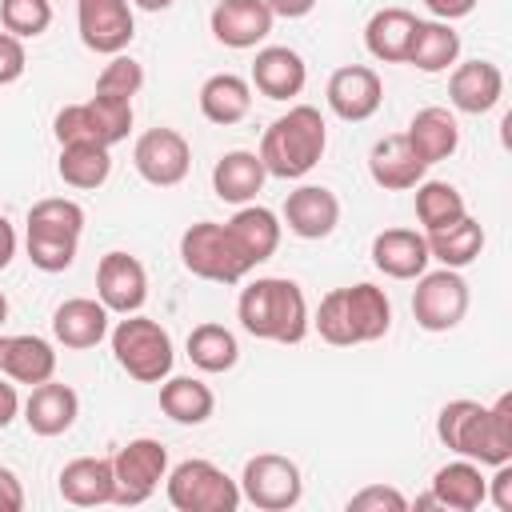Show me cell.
Returning <instances> with one entry per match:
<instances>
[{
  "instance_id": "43",
  "label": "cell",
  "mask_w": 512,
  "mask_h": 512,
  "mask_svg": "<svg viewBox=\"0 0 512 512\" xmlns=\"http://www.w3.org/2000/svg\"><path fill=\"white\" fill-rule=\"evenodd\" d=\"M488 500L500 508V512H512V460L508 464H496L492 480H488Z\"/></svg>"
},
{
  "instance_id": "28",
  "label": "cell",
  "mask_w": 512,
  "mask_h": 512,
  "mask_svg": "<svg viewBox=\"0 0 512 512\" xmlns=\"http://www.w3.org/2000/svg\"><path fill=\"white\" fill-rule=\"evenodd\" d=\"M404 140H408V148L432 168V164L456 156V148H460V124H456V116H452L448 108L428 104V108H420V112L408 120Z\"/></svg>"
},
{
  "instance_id": "32",
  "label": "cell",
  "mask_w": 512,
  "mask_h": 512,
  "mask_svg": "<svg viewBox=\"0 0 512 512\" xmlns=\"http://www.w3.org/2000/svg\"><path fill=\"white\" fill-rule=\"evenodd\" d=\"M200 116L208 124H220V128H232L240 124L248 112H252V84L236 72H216L200 84Z\"/></svg>"
},
{
  "instance_id": "35",
  "label": "cell",
  "mask_w": 512,
  "mask_h": 512,
  "mask_svg": "<svg viewBox=\"0 0 512 512\" xmlns=\"http://www.w3.org/2000/svg\"><path fill=\"white\" fill-rule=\"evenodd\" d=\"M56 172L68 188H80V192H96L108 176H112V152L104 144H92V140H76V144H60V160H56Z\"/></svg>"
},
{
  "instance_id": "41",
  "label": "cell",
  "mask_w": 512,
  "mask_h": 512,
  "mask_svg": "<svg viewBox=\"0 0 512 512\" xmlns=\"http://www.w3.org/2000/svg\"><path fill=\"white\" fill-rule=\"evenodd\" d=\"M404 508H408V496L392 484H368L348 496V512H404Z\"/></svg>"
},
{
  "instance_id": "47",
  "label": "cell",
  "mask_w": 512,
  "mask_h": 512,
  "mask_svg": "<svg viewBox=\"0 0 512 512\" xmlns=\"http://www.w3.org/2000/svg\"><path fill=\"white\" fill-rule=\"evenodd\" d=\"M264 4L272 8V16H284V20H304L316 8V0H264Z\"/></svg>"
},
{
  "instance_id": "25",
  "label": "cell",
  "mask_w": 512,
  "mask_h": 512,
  "mask_svg": "<svg viewBox=\"0 0 512 512\" xmlns=\"http://www.w3.org/2000/svg\"><path fill=\"white\" fill-rule=\"evenodd\" d=\"M0 376L12 384H44L56 376V348L36 332H0Z\"/></svg>"
},
{
  "instance_id": "44",
  "label": "cell",
  "mask_w": 512,
  "mask_h": 512,
  "mask_svg": "<svg viewBox=\"0 0 512 512\" xmlns=\"http://www.w3.org/2000/svg\"><path fill=\"white\" fill-rule=\"evenodd\" d=\"M24 508V484L12 468L0 464V512H20Z\"/></svg>"
},
{
  "instance_id": "16",
  "label": "cell",
  "mask_w": 512,
  "mask_h": 512,
  "mask_svg": "<svg viewBox=\"0 0 512 512\" xmlns=\"http://www.w3.org/2000/svg\"><path fill=\"white\" fill-rule=\"evenodd\" d=\"M96 300L112 316L140 312L148 300V272L136 256L128 252H104L96 264Z\"/></svg>"
},
{
  "instance_id": "34",
  "label": "cell",
  "mask_w": 512,
  "mask_h": 512,
  "mask_svg": "<svg viewBox=\"0 0 512 512\" xmlns=\"http://www.w3.org/2000/svg\"><path fill=\"white\" fill-rule=\"evenodd\" d=\"M160 412L176 424H204L216 412V396L196 376H164L160 380Z\"/></svg>"
},
{
  "instance_id": "50",
  "label": "cell",
  "mask_w": 512,
  "mask_h": 512,
  "mask_svg": "<svg viewBox=\"0 0 512 512\" xmlns=\"http://www.w3.org/2000/svg\"><path fill=\"white\" fill-rule=\"evenodd\" d=\"M4 320H8V296L0 292V328H4Z\"/></svg>"
},
{
  "instance_id": "30",
  "label": "cell",
  "mask_w": 512,
  "mask_h": 512,
  "mask_svg": "<svg viewBox=\"0 0 512 512\" xmlns=\"http://www.w3.org/2000/svg\"><path fill=\"white\" fill-rule=\"evenodd\" d=\"M264 180H268V172H264L260 156L248 152V148H232V152H224L212 164V192L224 204H236V208L240 204H252L256 192L264 188Z\"/></svg>"
},
{
  "instance_id": "1",
  "label": "cell",
  "mask_w": 512,
  "mask_h": 512,
  "mask_svg": "<svg viewBox=\"0 0 512 512\" xmlns=\"http://www.w3.org/2000/svg\"><path fill=\"white\" fill-rule=\"evenodd\" d=\"M436 436L448 452L476 460L484 468L512 460V392H500L496 404L448 400L436 416Z\"/></svg>"
},
{
  "instance_id": "46",
  "label": "cell",
  "mask_w": 512,
  "mask_h": 512,
  "mask_svg": "<svg viewBox=\"0 0 512 512\" xmlns=\"http://www.w3.org/2000/svg\"><path fill=\"white\" fill-rule=\"evenodd\" d=\"M20 416V392L16 384H8V376H0V428H8Z\"/></svg>"
},
{
  "instance_id": "14",
  "label": "cell",
  "mask_w": 512,
  "mask_h": 512,
  "mask_svg": "<svg viewBox=\"0 0 512 512\" xmlns=\"http://www.w3.org/2000/svg\"><path fill=\"white\" fill-rule=\"evenodd\" d=\"M76 32L88 52L116 56L136 36L132 0H76Z\"/></svg>"
},
{
  "instance_id": "27",
  "label": "cell",
  "mask_w": 512,
  "mask_h": 512,
  "mask_svg": "<svg viewBox=\"0 0 512 512\" xmlns=\"http://www.w3.org/2000/svg\"><path fill=\"white\" fill-rule=\"evenodd\" d=\"M424 172H428V164L408 148L404 132L376 140L372 152H368V176L384 192H408V188H416L424 180Z\"/></svg>"
},
{
  "instance_id": "5",
  "label": "cell",
  "mask_w": 512,
  "mask_h": 512,
  "mask_svg": "<svg viewBox=\"0 0 512 512\" xmlns=\"http://www.w3.org/2000/svg\"><path fill=\"white\" fill-rule=\"evenodd\" d=\"M80 232H84V208L68 196H44L28 208V232H24V252L32 268L40 272H64L76 264L80 252Z\"/></svg>"
},
{
  "instance_id": "26",
  "label": "cell",
  "mask_w": 512,
  "mask_h": 512,
  "mask_svg": "<svg viewBox=\"0 0 512 512\" xmlns=\"http://www.w3.org/2000/svg\"><path fill=\"white\" fill-rule=\"evenodd\" d=\"M108 320H112V312L100 300L72 296L52 312V336H56V344H64L72 352H88L100 340H108Z\"/></svg>"
},
{
  "instance_id": "8",
  "label": "cell",
  "mask_w": 512,
  "mask_h": 512,
  "mask_svg": "<svg viewBox=\"0 0 512 512\" xmlns=\"http://www.w3.org/2000/svg\"><path fill=\"white\" fill-rule=\"evenodd\" d=\"M56 144H76V140H92V144H120L132 132V100H116V96H100L92 92V100L80 104H64L52 120Z\"/></svg>"
},
{
  "instance_id": "4",
  "label": "cell",
  "mask_w": 512,
  "mask_h": 512,
  "mask_svg": "<svg viewBox=\"0 0 512 512\" xmlns=\"http://www.w3.org/2000/svg\"><path fill=\"white\" fill-rule=\"evenodd\" d=\"M328 148V124L320 108L292 104L284 116H276L260 136V164L276 180H300L308 176Z\"/></svg>"
},
{
  "instance_id": "9",
  "label": "cell",
  "mask_w": 512,
  "mask_h": 512,
  "mask_svg": "<svg viewBox=\"0 0 512 512\" xmlns=\"http://www.w3.org/2000/svg\"><path fill=\"white\" fill-rule=\"evenodd\" d=\"M180 264L212 284H240L252 268L244 264V256L236 252L232 236L224 224L216 220H196L180 232Z\"/></svg>"
},
{
  "instance_id": "48",
  "label": "cell",
  "mask_w": 512,
  "mask_h": 512,
  "mask_svg": "<svg viewBox=\"0 0 512 512\" xmlns=\"http://www.w3.org/2000/svg\"><path fill=\"white\" fill-rule=\"evenodd\" d=\"M16 248H20V240H16V228L8 224V216H0V272L12 264Z\"/></svg>"
},
{
  "instance_id": "18",
  "label": "cell",
  "mask_w": 512,
  "mask_h": 512,
  "mask_svg": "<svg viewBox=\"0 0 512 512\" xmlns=\"http://www.w3.org/2000/svg\"><path fill=\"white\" fill-rule=\"evenodd\" d=\"M280 220L300 240H328L336 232V224H340V200L324 184H300V188L288 192Z\"/></svg>"
},
{
  "instance_id": "40",
  "label": "cell",
  "mask_w": 512,
  "mask_h": 512,
  "mask_svg": "<svg viewBox=\"0 0 512 512\" xmlns=\"http://www.w3.org/2000/svg\"><path fill=\"white\" fill-rule=\"evenodd\" d=\"M140 88H144V64H140V60H132L128 52L108 56V64H104V68H100V76H96V92H100V96L132 100Z\"/></svg>"
},
{
  "instance_id": "12",
  "label": "cell",
  "mask_w": 512,
  "mask_h": 512,
  "mask_svg": "<svg viewBox=\"0 0 512 512\" xmlns=\"http://www.w3.org/2000/svg\"><path fill=\"white\" fill-rule=\"evenodd\" d=\"M468 280L460 276V268H436V272H420L416 288H412V316L424 332H452L464 316H468Z\"/></svg>"
},
{
  "instance_id": "6",
  "label": "cell",
  "mask_w": 512,
  "mask_h": 512,
  "mask_svg": "<svg viewBox=\"0 0 512 512\" xmlns=\"http://www.w3.org/2000/svg\"><path fill=\"white\" fill-rule=\"evenodd\" d=\"M108 340H112L116 364L132 380L160 384L164 376H172L176 352H172V336L160 320H152L144 312H128L124 320H116V328H108Z\"/></svg>"
},
{
  "instance_id": "36",
  "label": "cell",
  "mask_w": 512,
  "mask_h": 512,
  "mask_svg": "<svg viewBox=\"0 0 512 512\" xmlns=\"http://www.w3.org/2000/svg\"><path fill=\"white\" fill-rule=\"evenodd\" d=\"M188 360H192L200 372H208V376L232 372L236 360H240V340H236L232 328H224V324H216V320H204V324H196V328L188 332Z\"/></svg>"
},
{
  "instance_id": "45",
  "label": "cell",
  "mask_w": 512,
  "mask_h": 512,
  "mask_svg": "<svg viewBox=\"0 0 512 512\" xmlns=\"http://www.w3.org/2000/svg\"><path fill=\"white\" fill-rule=\"evenodd\" d=\"M428 12H432V20H464V16H472V8L480 4V0H420Z\"/></svg>"
},
{
  "instance_id": "33",
  "label": "cell",
  "mask_w": 512,
  "mask_h": 512,
  "mask_svg": "<svg viewBox=\"0 0 512 512\" xmlns=\"http://www.w3.org/2000/svg\"><path fill=\"white\" fill-rule=\"evenodd\" d=\"M412 28H416V16L408 8H380V12H372L368 24H364L368 56L380 60V64H404Z\"/></svg>"
},
{
  "instance_id": "10",
  "label": "cell",
  "mask_w": 512,
  "mask_h": 512,
  "mask_svg": "<svg viewBox=\"0 0 512 512\" xmlns=\"http://www.w3.org/2000/svg\"><path fill=\"white\" fill-rule=\"evenodd\" d=\"M236 484H240V496L252 508H260V512H288L304 496L300 464L288 460V456H280V452H256V456H248Z\"/></svg>"
},
{
  "instance_id": "42",
  "label": "cell",
  "mask_w": 512,
  "mask_h": 512,
  "mask_svg": "<svg viewBox=\"0 0 512 512\" xmlns=\"http://www.w3.org/2000/svg\"><path fill=\"white\" fill-rule=\"evenodd\" d=\"M28 68V52H24V40L12 36V32H0V88L4 84H16Z\"/></svg>"
},
{
  "instance_id": "20",
  "label": "cell",
  "mask_w": 512,
  "mask_h": 512,
  "mask_svg": "<svg viewBox=\"0 0 512 512\" xmlns=\"http://www.w3.org/2000/svg\"><path fill=\"white\" fill-rule=\"evenodd\" d=\"M248 84H252L260 96H268V100H292V96H300L304 84H308V64H304V56H300L296 48H288V44H264V48L256 52V60H252Z\"/></svg>"
},
{
  "instance_id": "23",
  "label": "cell",
  "mask_w": 512,
  "mask_h": 512,
  "mask_svg": "<svg viewBox=\"0 0 512 512\" xmlns=\"http://www.w3.org/2000/svg\"><path fill=\"white\" fill-rule=\"evenodd\" d=\"M432 504L444 512H476L480 504H488V476L484 464L476 460H448L432 472V488H428Z\"/></svg>"
},
{
  "instance_id": "19",
  "label": "cell",
  "mask_w": 512,
  "mask_h": 512,
  "mask_svg": "<svg viewBox=\"0 0 512 512\" xmlns=\"http://www.w3.org/2000/svg\"><path fill=\"white\" fill-rule=\"evenodd\" d=\"M504 96V72L492 60H456L448 76V104L464 116H484Z\"/></svg>"
},
{
  "instance_id": "22",
  "label": "cell",
  "mask_w": 512,
  "mask_h": 512,
  "mask_svg": "<svg viewBox=\"0 0 512 512\" xmlns=\"http://www.w3.org/2000/svg\"><path fill=\"white\" fill-rule=\"evenodd\" d=\"M224 228H228V236H232V244H236V252L244 256L248 268L272 260L276 248H280V236H284L280 216H276L272 208L256 204V200H252V204H240Z\"/></svg>"
},
{
  "instance_id": "7",
  "label": "cell",
  "mask_w": 512,
  "mask_h": 512,
  "mask_svg": "<svg viewBox=\"0 0 512 512\" xmlns=\"http://www.w3.org/2000/svg\"><path fill=\"white\" fill-rule=\"evenodd\" d=\"M164 496L176 512H236L244 504L240 484L212 460L192 456L168 468L164 476Z\"/></svg>"
},
{
  "instance_id": "29",
  "label": "cell",
  "mask_w": 512,
  "mask_h": 512,
  "mask_svg": "<svg viewBox=\"0 0 512 512\" xmlns=\"http://www.w3.org/2000/svg\"><path fill=\"white\" fill-rule=\"evenodd\" d=\"M56 488L68 504L76 508H96V504H112V460L108 456H76L60 468Z\"/></svg>"
},
{
  "instance_id": "17",
  "label": "cell",
  "mask_w": 512,
  "mask_h": 512,
  "mask_svg": "<svg viewBox=\"0 0 512 512\" xmlns=\"http://www.w3.org/2000/svg\"><path fill=\"white\" fill-rule=\"evenodd\" d=\"M272 20L276 16L264 0H216V8L208 16V28H212L216 44L244 52V48H256V44L268 40Z\"/></svg>"
},
{
  "instance_id": "31",
  "label": "cell",
  "mask_w": 512,
  "mask_h": 512,
  "mask_svg": "<svg viewBox=\"0 0 512 512\" xmlns=\"http://www.w3.org/2000/svg\"><path fill=\"white\" fill-rule=\"evenodd\" d=\"M456 60H460V32L448 20H416L404 64L436 76V72H448Z\"/></svg>"
},
{
  "instance_id": "13",
  "label": "cell",
  "mask_w": 512,
  "mask_h": 512,
  "mask_svg": "<svg viewBox=\"0 0 512 512\" xmlns=\"http://www.w3.org/2000/svg\"><path fill=\"white\" fill-rule=\"evenodd\" d=\"M132 168L152 188H176L192 168V148L176 128H148L132 144Z\"/></svg>"
},
{
  "instance_id": "21",
  "label": "cell",
  "mask_w": 512,
  "mask_h": 512,
  "mask_svg": "<svg viewBox=\"0 0 512 512\" xmlns=\"http://www.w3.org/2000/svg\"><path fill=\"white\" fill-rule=\"evenodd\" d=\"M20 416H24V424L36 432V436H64L72 424H76V416H80V396H76V388H68V384H60L56 376L52 380H44V384H32V392H28V400H20Z\"/></svg>"
},
{
  "instance_id": "11",
  "label": "cell",
  "mask_w": 512,
  "mask_h": 512,
  "mask_svg": "<svg viewBox=\"0 0 512 512\" xmlns=\"http://www.w3.org/2000/svg\"><path fill=\"white\" fill-rule=\"evenodd\" d=\"M168 476V448L152 436H136L128 440L116 456H112V504H144L152 500V492L160 488V480Z\"/></svg>"
},
{
  "instance_id": "39",
  "label": "cell",
  "mask_w": 512,
  "mask_h": 512,
  "mask_svg": "<svg viewBox=\"0 0 512 512\" xmlns=\"http://www.w3.org/2000/svg\"><path fill=\"white\" fill-rule=\"evenodd\" d=\"M52 24V0H0V28L20 36V40H36L44 36Z\"/></svg>"
},
{
  "instance_id": "2",
  "label": "cell",
  "mask_w": 512,
  "mask_h": 512,
  "mask_svg": "<svg viewBox=\"0 0 512 512\" xmlns=\"http://www.w3.org/2000/svg\"><path fill=\"white\" fill-rule=\"evenodd\" d=\"M236 320L248 336L272 344H300L312 328L308 300L288 276H256L252 284H244L236 300Z\"/></svg>"
},
{
  "instance_id": "24",
  "label": "cell",
  "mask_w": 512,
  "mask_h": 512,
  "mask_svg": "<svg viewBox=\"0 0 512 512\" xmlns=\"http://www.w3.org/2000/svg\"><path fill=\"white\" fill-rule=\"evenodd\" d=\"M372 268L384 272L388 280H416L428 272V240L416 228H384L372 236Z\"/></svg>"
},
{
  "instance_id": "38",
  "label": "cell",
  "mask_w": 512,
  "mask_h": 512,
  "mask_svg": "<svg viewBox=\"0 0 512 512\" xmlns=\"http://www.w3.org/2000/svg\"><path fill=\"white\" fill-rule=\"evenodd\" d=\"M468 212L464 192L448 180H420L416 184V220L424 224V232H440L448 224H456Z\"/></svg>"
},
{
  "instance_id": "37",
  "label": "cell",
  "mask_w": 512,
  "mask_h": 512,
  "mask_svg": "<svg viewBox=\"0 0 512 512\" xmlns=\"http://www.w3.org/2000/svg\"><path fill=\"white\" fill-rule=\"evenodd\" d=\"M424 240H428V256L440 260L444 268H468L484 252V228L468 212L440 232H424Z\"/></svg>"
},
{
  "instance_id": "15",
  "label": "cell",
  "mask_w": 512,
  "mask_h": 512,
  "mask_svg": "<svg viewBox=\"0 0 512 512\" xmlns=\"http://www.w3.org/2000/svg\"><path fill=\"white\" fill-rule=\"evenodd\" d=\"M324 100L332 108L336 120L344 124H364L380 112L384 104V80L376 76V68L368 64H344L328 76V88H324Z\"/></svg>"
},
{
  "instance_id": "49",
  "label": "cell",
  "mask_w": 512,
  "mask_h": 512,
  "mask_svg": "<svg viewBox=\"0 0 512 512\" xmlns=\"http://www.w3.org/2000/svg\"><path fill=\"white\" fill-rule=\"evenodd\" d=\"M132 4H136L140 12H168L176 0H132Z\"/></svg>"
},
{
  "instance_id": "3",
  "label": "cell",
  "mask_w": 512,
  "mask_h": 512,
  "mask_svg": "<svg viewBox=\"0 0 512 512\" xmlns=\"http://www.w3.org/2000/svg\"><path fill=\"white\" fill-rule=\"evenodd\" d=\"M312 328L332 348L372 344V340L388 336V328H392V300L384 288H376L368 280L332 288L320 296V304L312 312Z\"/></svg>"
}]
</instances>
